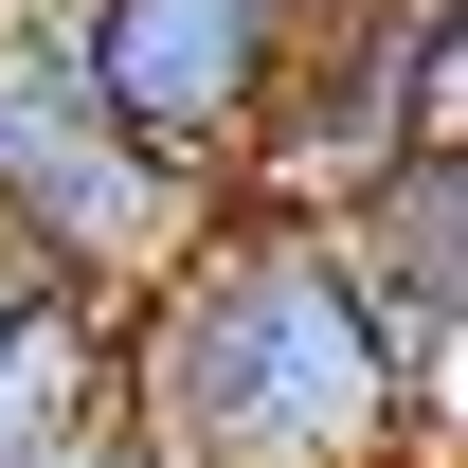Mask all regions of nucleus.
I'll return each instance as SVG.
<instances>
[{
    "label": "nucleus",
    "instance_id": "obj_1",
    "mask_svg": "<svg viewBox=\"0 0 468 468\" xmlns=\"http://www.w3.org/2000/svg\"><path fill=\"white\" fill-rule=\"evenodd\" d=\"M109 432L144 468H414L432 360L360 289L343 217L217 198L198 252L109 306Z\"/></svg>",
    "mask_w": 468,
    "mask_h": 468
},
{
    "label": "nucleus",
    "instance_id": "obj_2",
    "mask_svg": "<svg viewBox=\"0 0 468 468\" xmlns=\"http://www.w3.org/2000/svg\"><path fill=\"white\" fill-rule=\"evenodd\" d=\"M198 217H217V180H180L144 126H109V109H90V72L18 18V37H0V234L37 252V289L126 306L144 271L198 252Z\"/></svg>",
    "mask_w": 468,
    "mask_h": 468
},
{
    "label": "nucleus",
    "instance_id": "obj_3",
    "mask_svg": "<svg viewBox=\"0 0 468 468\" xmlns=\"http://www.w3.org/2000/svg\"><path fill=\"white\" fill-rule=\"evenodd\" d=\"M306 18H324V0H37V37L90 72V109L144 126V144H163L180 180H217V198H234V163H252L271 90H289Z\"/></svg>",
    "mask_w": 468,
    "mask_h": 468
},
{
    "label": "nucleus",
    "instance_id": "obj_4",
    "mask_svg": "<svg viewBox=\"0 0 468 468\" xmlns=\"http://www.w3.org/2000/svg\"><path fill=\"white\" fill-rule=\"evenodd\" d=\"M343 252H360V289L414 324V360H451L468 343V126H432V144H397V163L343 198Z\"/></svg>",
    "mask_w": 468,
    "mask_h": 468
},
{
    "label": "nucleus",
    "instance_id": "obj_5",
    "mask_svg": "<svg viewBox=\"0 0 468 468\" xmlns=\"http://www.w3.org/2000/svg\"><path fill=\"white\" fill-rule=\"evenodd\" d=\"M72 414H109V306L90 289H18L0 306V451H37Z\"/></svg>",
    "mask_w": 468,
    "mask_h": 468
},
{
    "label": "nucleus",
    "instance_id": "obj_6",
    "mask_svg": "<svg viewBox=\"0 0 468 468\" xmlns=\"http://www.w3.org/2000/svg\"><path fill=\"white\" fill-rule=\"evenodd\" d=\"M0 468H144V451H126L109 414H72V432H37V451H0Z\"/></svg>",
    "mask_w": 468,
    "mask_h": 468
},
{
    "label": "nucleus",
    "instance_id": "obj_7",
    "mask_svg": "<svg viewBox=\"0 0 468 468\" xmlns=\"http://www.w3.org/2000/svg\"><path fill=\"white\" fill-rule=\"evenodd\" d=\"M18 289H37V252H18V234H0V306H18Z\"/></svg>",
    "mask_w": 468,
    "mask_h": 468
},
{
    "label": "nucleus",
    "instance_id": "obj_8",
    "mask_svg": "<svg viewBox=\"0 0 468 468\" xmlns=\"http://www.w3.org/2000/svg\"><path fill=\"white\" fill-rule=\"evenodd\" d=\"M451 468H468V451H451Z\"/></svg>",
    "mask_w": 468,
    "mask_h": 468
}]
</instances>
